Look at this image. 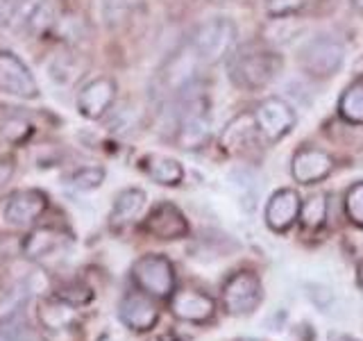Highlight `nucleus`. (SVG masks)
<instances>
[{"mask_svg": "<svg viewBox=\"0 0 363 341\" xmlns=\"http://www.w3.org/2000/svg\"><path fill=\"white\" fill-rule=\"evenodd\" d=\"M284 60L264 43H243L227 57V77L241 91L266 89L281 71Z\"/></svg>", "mask_w": 363, "mask_h": 341, "instance_id": "nucleus-1", "label": "nucleus"}, {"mask_svg": "<svg viewBox=\"0 0 363 341\" xmlns=\"http://www.w3.org/2000/svg\"><path fill=\"white\" fill-rule=\"evenodd\" d=\"M175 100L179 102L175 130L177 146L182 151H198L207 146L211 139V112L207 96L196 91V85H193Z\"/></svg>", "mask_w": 363, "mask_h": 341, "instance_id": "nucleus-2", "label": "nucleus"}, {"mask_svg": "<svg viewBox=\"0 0 363 341\" xmlns=\"http://www.w3.org/2000/svg\"><path fill=\"white\" fill-rule=\"evenodd\" d=\"M189 43L204 66L218 64L225 57H230V53L234 50V43H236L234 21L227 16H213L209 21H204L202 26L193 32Z\"/></svg>", "mask_w": 363, "mask_h": 341, "instance_id": "nucleus-3", "label": "nucleus"}, {"mask_svg": "<svg viewBox=\"0 0 363 341\" xmlns=\"http://www.w3.org/2000/svg\"><path fill=\"white\" fill-rule=\"evenodd\" d=\"M298 62L302 71L313 80L334 77L345 64V45L332 34H318L300 48Z\"/></svg>", "mask_w": 363, "mask_h": 341, "instance_id": "nucleus-4", "label": "nucleus"}, {"mask_svg": "<svg viewBox=\"0 0 363 341\" xmlns=\"http://www.w3.org/2000/svg\"><path fill=\"white\" fill-rule=\"evenodd\" d=\"M130 276L136 289L152 298H170L175 293V266L166 255L150 253L139 257L132 264Z\"/></svg>", "mask_w": 363, "mask_h": 341, "instance_id": "nucleus-5", "label": "nucleus"}, {"mask_svg": "<svg viewBox=\"0 0 363 341\" xmlns=\"http://www.w3.org/2000/svg\"><path fill=\"white\" fill-rule=\"evenodd\" d=\"M202 62L198 60L196 50L191 48V43L179 48L175 55L168 57L166 66L162 68V73L157 77L159 96L164 98H179L186 89H191L198 80V68Z\"/></svg>", "mask_w": 363, "mask_h": 341, "instance_id": "nucleus-6", "label": "nucleus"}, {"mask_svg": "<svg viewBox=\"0 0 363 341\" xmlns=\"http://www.w3.org/2000/svg\"><path fill=\"white\" fill-rule=\"evenodd\" d=\"M261 298H264V287L252 271H236L223 284V303L232 316L252 314Z\"/></svg>", "mask_w": 363, "mask_h": 341, "instance_id": "nucleus-7", "label": "nucleus"}, {"mask_svg": "<svg viewBox=\"0 0 363 341\" xmlns=\"http://www.w3.org/2000/svg\"><path fill=\"white\" fill-rule=\"evenodd\" d=\"M252 117L257 123V130L264 134L268 141L284 139V136L295 128V121H298V114H295L291 102L277 96L261 100Z\"/></svg>", "mask_w": 363, "mask_h": 341, "instance_id": "nucleus-8", "label": "nucleus"}, {"mask_svg": "<svg viewBox=\"0 0 363 341\" xmlns=\"http://www.w3.org/2000/svg\"><path fill=\"white\" fill-rule=\"evenodd\" d=\"M48 210V196L41 189H18L3 205V221L9 227H30Z\"/></svg>", "mask_w": 363, "mask_h": 341, "instance_id": "nucleus-9", "label": "nucleus"}, {"mask_svg": "<svg viewBox=\"0 0 363 341\" xmlns=\"http://www.w3.org/2000/svg\"><path fill=\"white\" fill-rule=\"evenodd\" d=\"M0 91L16 98L32 100L39 96V85L18 55L0 50Z\"/></svg>", "mask_w": 363, "mask_h": 341, "instance_id": "nucleus-10", "label": "nucleus"}, {"mask_svg": "<svg viewBox=\"0 0 363 341\" xmlns=\"http://www.w3.org/2000/svg\"><path fill=\"white\" fill-rule=\"evenodd\" d=\"M116 100V82L107 75L89 80V82L77 91L75 107L89 121H100L107 117Z\"/></svg>", "mask_w": 363, "mask_h": 341, "instance_id": "nucleus-11", "label": "nucleus"}, {"mask_svg": "<svg viewBox=\"0 0 363 341\" xmlns=\"http://www.w3.org/2000/svg\"><path fill=\"white\" fill-rule=\"evenodd\" d=\"M141 230L155 239H162V242H175V239H184L189 234V221L177 205L166 200L150 210L141 223Z\"/></svg>", "mask_w": 363, "mask_h": 341, "instance_id": "nucleus-12", "label": "nucleus"}, {"mask_svg": "<svg viewBox=\"0 0 363 341\" xmlns=\"http://www.w3.org/2000/svg\"><path fill=\"white\" fill-rule=\"evenodd\" d=\"M118 318L123 321L125 328H130L132 332H147L152 330L157 318H159V310L152 303V296L139 291H130L125 293L121 303H118Z\"/></svg>", "mask_w": 363, "mask_h": 341, "instance_id": "nucleus-13", "label": "nucleus"}, {"mask_svg": "<svg viewBox=\"0 0 363 341\" xmlns=\"http://www.w3.org/2000/svg\"><path fill=\"white\" fill-rule=\"evenodd\" d=\"M332 155L313 146H304L291 157V175L300 185H315V182L325 180L332 173Z\"/></svg>", "mask_w": 363, "mask_h": 341, "instance_id": "nucleus-14", "label": "nucleus"}, {"mask_svg": "<svg viewBox=\"0 0 363 341\" xmlns=\"http://www.w3.org/2000/svg\"><path fill=\"white\" fill-rule=\"evenodd\" d=\"M170 314L186 323H207L216 314V303L211 296L196 289H179L168 298Z\"/></svg>", "mask_w": 363, "mask_h": 341, "instance_id": "nucleus-15", "label": "nucleus"}, {"mask_svg": "<svg viewBox=\"0 0 363 341\" xmlns=\"http://www.w3.org/2000/svg\"><path fill=\"white\" fill-rule=\"evenodd\" d=\"M71 242H73L71 232L62 230V227L41 225L26 234V239H23V244H21V250L28 259H43V257L60 253V250H64Z\"/></svg>", "mask_w": 363, "mask_h": 341, "instance_id": "nucleus-16", "label": "nucleus"}, {"mask_svg": "<svg viewBox=\"0 0 363 341\" xmlns=\"http://www.w3.org/2000/svg\"><path fill=\"white\" fill-rule=\"evenodd\" d=\"M300 210H302V200L298 196V191L279 189L266 202V212H264L266 225L272 232H286L300 219Z\"/></svg>", "mask_w": 363, "mask_h": 341, "instance_id": "nucleus-17", "label": "nucleus"}, {"mask_svg": "<svg viewBox=\"0 0 363 341\" xmlns=\"http://www.w3.org/2000/svg\"><path fill=\"white\" fill-rule=\"evenodd\" d=\"M145 191L143 189H136V187H130V189H123L116 200L111 205V212H109V227L113 230H121V227L130 225L134 219H139V214L143 212L145 207Z\"/></svg>", "mask_w": 363, "mask_h": 341, "instance_id": "nucleus-18", "label": "nucleus"}, {"mask_svg": "<svg viewBox=\"0 0 363 341\" xmlns=\"http://www.w3.org/2000/svg\"><path fill=\"white\" fill-rule=\"evenodd\" d=\"M143 170L150 175L152 182L162 187H177L184 180V168L173 157L164 155H147L143 159Z\"/></svg>", "mask_w": 363, "mask_h": 341, "instance_id": "nucleus-19", "label": "nucleus"}, {"mask_svg": "<svg viewBox=\"0 0 363 341\" xmlns=\"http://www.w3.org/2000/svg\"><path fill=\"white\" fill-rule=\"evenodd\" d=\"M338 114L345 123L363 125V80L352 82L338 98Z\"/></svg>", "mask_w": 363, "mask_h": 341, "instance_id": "nucleus-20", "label": "nucleus"}, {"mask_svg": "<svg viewBox=\"0 0 363 341\" xmlns=\"http://www.w3.org/2000/svg\"><path fill=\"white\" fill-rule=\"evenodd\" d=\"M84 64L79 62L77 55H52V60L48 62V75L52 82L57 85H71L75 80L82 75Z\"/></svg>", "mask_w": 363, "mask_h": 341, "instance_id": "nucleus-21", "label": "nucleus"}, {"mask_svg": "<svg viewBox=\"0 0 363 341\" xmlns=\"http://www.w3.org/2000/svg\"><path fill=\"white\" fill-rule=\"evenodd\" d=\"M64 182L75 191H94L105 182V168L96 166V164L77 166L75 170H71V173L64 178Z\"/></svg>", "mask_w": 363, "mask_h": 341, "instance_id": "nucleus-22", "label": "nucleus"}, {"mask_svg": "<svg viewBox=\"0 0 363 341\" xmlns=\"http://www.w3.org/2000/svg\"><path fill=\"white\" fill-rule=\"evenodd\" d=\"M255 130H257L255 117H238V119H234L225 128L220 141H223V146L227 148V151H234V148H243V144L247 141V136L252 134Z\"/></svg>", "mask_w": 363, "mask_h": 341, "instance_id": "nucleus-23", "label": "nucleus"}, {"mask_svg": "<svg viewBox=\"0 0 363 341\" xmlns=\"http://www.w3.org/2000/svg\"><path fill=\"white\" fill-rule=\"evenodd\" d=\"M327 219V198L325 193H313L304 202L300 210V221L306 230H318Z\"/></svg>", "mask_w": 363, "mask_h": 341, "instance_id": "nucleus-24", "label": "nucleus"}, {"mask_svg": "<svg viewBox=\"0 0 363 341\" xmlns=\"http://www.w3.org/2000/svg\"><path fill=\"white\" fill-rule=\"evenodd\" d=\"M52 298L75 310V307H84L94 301V289L86 287L82 282H71V284H64V287L57 289L52 293Z\"/></svg>", "mask_w": 363, "mask_h": 341, "instance_id": "nucleus-25", "label": "nucleus"}, {"mask_svg": "<svg viewBox=\"0 0 363 341\" xmlns=\"http://www.w3.org/2000/svg\"><path fill=\"white\" fill-rule=\"evenodd\" d=\"M0 341H45L41 332L28 321H16L14 316L0 325Z\"/></svg>", "mask_w": 363, "mask_h": 341, "instance_id": "nucleus-26", "label": "nucleus"}, {"mask_svg": "<svg viewBox=\"0 0 363 341\" xmlns=\"http://www.w3.org/2000/svg\"><path fill=\"white\" fill-rule=\"evenodd\" d=\"M232 182L238 189V196H241V202L245 205L247 212H252V202L257 198V178L255 173H250L247 168H236L232 173Z\"/></svg>", "mask_w": 363, "mask_h": 341, "instance_id": "nucleus-27", "label": "nucleus"}, {"mask_svg": "<svg viewBox=\"0 0 363 341\" xmlns=\"http://www.w3.org/2000/svg\"><path fill=\"white\" fill-rule=\"evenodd\" d=\"M52 34H57V37L68 41V43H77L79 39L84 37V21L77 18V16H71V14L57 16Z\"/></svg>", "mask_w": 363, "mask_h": 341, "instance_id": "nucleus-28", "label": "nucleus"}, {"mask_svg": "<svg viewBox=\"0 0 363 341\" xmlns=\"http://www.w3.org/2000/svg\"><path fill=\"white\" fill-rule=\"evenodd\" d=\"M30 132H32V125L23 117H18V114H11V117L0 121V134H3L9 144H23L30 136Z\"/></svg>", "mask_w": 363, "mask_h": 341, "instance_id": "nucleus-29", "label": "nucleus"}, {"mask_svg": "<svg viewBox=\"0 0 363 341\" xmlns=\"http://www.w3.org/2000/svg\"><path fill=\"white\" fill-rule=\"evenodd\" d=\"M345 214L352 223L363 227V180L345 191Z\"/></svg>", "mask_w": 363, "mask_h": 341, "instance_id": "nucleus-30", "label": "nucleus"}, {"mask_svg": "<svg viewBox=\"0 0 363 341\" xmlns=\"http://www.w3.org/2000/svg\"><path fill=\"white\" fill-rule=\"evenodd\" d=\"M306 5V0H266V11L272 18H291L302 7Z\"/></svg>", "mask_w": 363, "mask_h": 341, "instance_id": "nucleus-31", "label": "nucleus"}, {"mask_svg": "<svg viewBox=\"0 0 363 341\" xmlns=\"http://www.w3.org/2000/svg\"><path fill=\"white\" fill-rule=\"evenodd\" d=\"M306 296H309V301L318 307V310H327L329 303L334 301L332 289L323 287V284H309V287H306Z\"/></svg>", "mask_w": 363, "mask_h": 341, "instance_id": "nucleus-32", "label": "nucleus"}, {"mask_svg": "<svg viewBox=\"0 0 363 341\" xmlns=\"http://www.w3.org/2000/svg\"><path fill=\"white\" fill-rule=\"evenodd\" d=\"M16 173V162L11 155H0V189H5Z\"/></svg>", "mask_w": 363, "mask_h": 341, "instance_id": "nucleus-33", "label": "nucleus"}, {"mask_svg": "<svg viewBox=\"0 0 363 341\" xmlns=\"http://www.w3.org/2000/svg\"><path fill=\"white\" fill-rule=\"evenodd\" d=\"M329 341H357L354 337L340 335V332H329Z\"/></svg>", "mask_w": 363, "mask_h": 341, "instance_id": "nucleus-34", "label": "nucleus"}, {"mask_svg": "<svg viewBox=\"0 0 363 341\" xmlns=\"http://www.w3.org/2000/svg\"><path fill=\"white\" fill-rule=\"evenodd\" d=\"M357 282H359V287L363 289V261L359 264V273H357Z\"/></svg>", "mask_w": 363, "mask_h": 341, "instance_id": "nucleus-35", "label": "nucleus"}, {"mask_svg": "<svg viewBox=\"0 0 363 341\" xmlns=\"http://www.w3.org/2000/svg\"><path fill=\"white\" fill-rule=\"evenodd\" d=\"M352 5H354L357 9H361V11H363V0H352Z\"/></svg>", "mask_w": 363, "mask_h": 341, "instance_id": "nucleus-36", "label": "nucleus"}, {"mask_svg": "<svg viewBox=\"0 0 363 341\" xmlns=\"http://www.w3.org/2000/svg\"><path fill=\"white\" fill-rule=\"evenodd\" d=\"M236 341H255V339H236Z\"/></svg>", "mask_w": 363, "mask_h": 341, "instance_id": "nucleus-37", "label": "nucleus"}]
</instances>
